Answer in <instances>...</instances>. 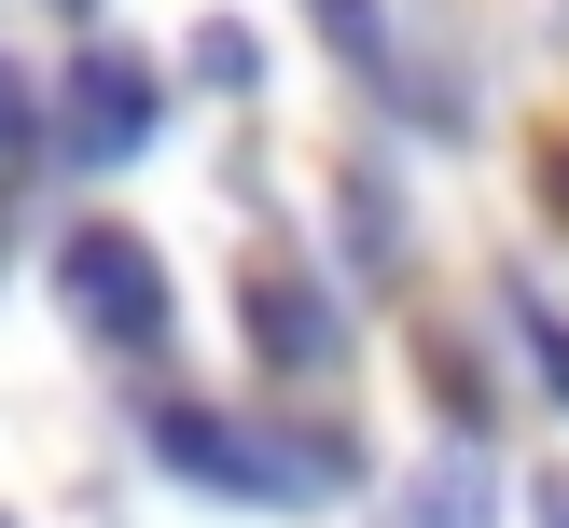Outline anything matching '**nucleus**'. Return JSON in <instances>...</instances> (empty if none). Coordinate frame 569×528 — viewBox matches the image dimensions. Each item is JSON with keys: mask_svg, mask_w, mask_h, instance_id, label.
Here are the masks:
<instances>
[{"mask_svg": "<svg viewBox=\"0 0 569 528\" xmlns=\"http://www.w3.org/2000/svg\"><path fill=\"white\" fill-rule=\"evenodd\" d=\"M153 459L194 472V487H237V500H333V487H361L348 431H306V417H209V404H153Z\"/></svg>", "mask_w": 569, "mask_h": 528, "instance_id": "obj_1", "label": "nucleus"}, {"mask_svg": "<svg viewBox=\"0 0 569 528\" xmlns=\"http://www.w3.org/2000/svg\"><path fill=\"white\" fill-rule=\"evenodd\" d=\"M56 292H70V320L98 333V348H126V361H153L167 320H181V292H167V265H153L139 222H70V237H56Z\"/></svg>", "mask_w": 569, "mask_h": 528, "instance_id": "obj_2", "label": "nucleus"}, {"mask_svg": "<svg viewBox=\"0 0 569 528\" xmlns=\"http://www.w3.org/2000/svg\"><path fill=\"white\" fill-rule=\"evenodd\" d=\"M139 139H153V70H139V56H70V70H56V153L70 167H126Z\"/></svg>", "mask_w": 569, "mask_h": 528, "instance_id": "obj_3", "label": "nucleus"}, {"mask_svg": "<svg viewBox=\"0 0 569 528\" xmlns=\"http://www.w3.org/2000/svg\"><path fill=\"white\" fill-rule=\"evenodd\" d=\"M250 361H264V376H320L333 348H348V320H333V292L306 265H250Z\"/></svg>", "mask_w": 569, "mask_h": 528, "instance_id": "obj_4", "label": "nucleus"}, {"mask_svg": "<svg viewBox=\"0 0 569 528\" xmlns=\"http://www.w3.org/2000/svg\"><path fill=\"white\" fill-rule=\"evenodd\" d=\"M487 515H500V487H487L472 445H459L445 472H417V500H403V528H487Z\"/></svg>", "mask_w": 569, "mask_h": 528, "instance_id": "obj_5", "label": "nucleus"}, {"mask_svg": "<svg viewBox=\"0 0 569 528\" xmlns=\"http://www.w3.org/2000/svg\"><path fill=\"white\" fill-rule=\"evenodd\" d=\"M194 83H209V98H250V83H264V42H250L237 14H222V28H194Z\"/></svg>", "mask_w": 569, "mask_h": 528, "instance_id": "obj_6", "label": "nucleus"}, {"mask_svg": "<svg viewBox=\"0 0 569 528\" xmlns=\"http://www.w3.org/2000/svg\"><path fill=\"white\" fill-rule=\"evenodd\" d=\"M28 139H42V83H28V70H14V56H0V167H14V153H28Z\"/></svg>", "mask_w": 569, "mask_h": 528, "instance_id": "obj_7", "label": "nucleus"}, {"mask_svg": "<svg viewBox=\"0 0 569 528\" xmlns=\"http://www.w3.org/2000/svg\"><path fill=\"white\" fill-rule=\"evenodd\" d=\"M515 333H528V361H542V389H556V404H569V320H542V306H528V292H515Z\"/></svg>", "mask_w": 569, "mask_h": 528, "instance_id": "obj_8", "label": "nucleus"}, {"mask_svg": "<svg viewBox=\"0 0 569 528\" xmlns=\"http://www.w3.org/2000/svg\"><path fill=\"white\" fill-rule=\"evenodd\" d=\"M320 28H333L348 56H376V0H320Z\"/></svg>", "mask_w": 569, "mask_h": 528, "instance_id": "obj_9", "label": "nucleus"}, {"mask_svg": "<svg viewBox=\"0 0 569 528\" xmlns=\"http://www.w3.org/2000/svg\"><path fill=\"white\" fill-rule=\"evenodd\" d=\"M542 181H556V209H569V139H556V167H542Z\"/></svg>", "mask_w": 569, "mask_h": 528, "instance_id": "obj_10", "label": "nucleus"}, {"mask_svg": "<svg viewBox=\"0 0 569 528\" xmlns=\"http://www.w3.org/2000/svg\"><path fill=\"white\" fill-rule=\"evenodd\" d=\"M542 515H556V528H569V472H556V487H542Z\"/></svg>", "mask_w": 569, "mask_h": 528, "instance_id": "obj_11", "label": "nucleus"}, {"mask_svg": "<svg viewBox=\"0 0 569 528\" xmlns=\"http://www.w3.org/2000/svg\"><path fill=\"white\" fill-rule=\"evenodd\" d=\"M56 14H98V0H56Z\"/></svg>", "mask_w": 569, "mask_h": 528, "instance_id": "obj_12", "label": "nucleus"}, {"mask_svg": "<svg viewBox=\"0 0 569 528\" xmlns=\"http://www.w3.org/2000/svg\"><path fill=\"white\" fill-rule=\"evenodd\" d=\"M0 528H14V515H0Z\"/></svg>", "mask_w": 569, "mask_h": 528, "instance_id": "obj_13", "label": "nucleus"}]
</instances>
